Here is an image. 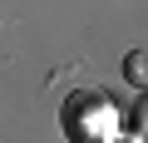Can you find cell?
I'll list each match as a JSON object with an SVG mask.
<instances>
[{
    "label": "cell",
    "mask_w": 148,
    "mask_h": 143,
    "mask_svg": "<svg viewBox=\"0 0 148 143\" xmlns=\"http://www.w3.org/2000/svg\"><path fill=\"white\" fill-rule=\"evenodd\" d=\"M123 74H128L133 84H143V74H148V59H143V49H133V54L123 59Z\"/></svg>",
    "instance_id": "obj_1"
},
{
    "label": "cell",
    "mask_w": 148,
    "mask_h": 143,
    "mask_svg": "<svg viewBox=\"0 0 148 143\" xmlns=\"http://www.w3.org/2000/svg\"><path fill=\"white\" fill-rule=\"evenodd\" d=\"M123 143H138V138H123Z\"/></svg>",
    "instance_id": "obj_2"
}]
</instances>
